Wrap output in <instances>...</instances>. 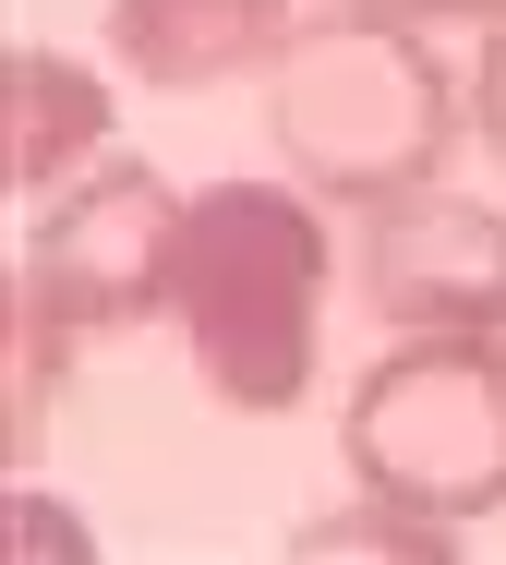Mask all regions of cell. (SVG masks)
Masks as SVG:
<instances>
[{
    "label": "cell",
    "instance_id": "1",
    "mask_svg": "<svg viewBox=\"0 0 506 565\" xmlns=\"http://www.w3.org/2000/svg\"><path fill=\"white\" fill-rule=\"evenodd\" d=\"M265 132L302 193L375 217V205H410L446 181V157L471 132V85L434 61L422 24L338 0V12H302L289 61L265 73Z\"/></svg>",
    "mask_w": 506,
    "mask_h": 565
},
{
    "label": "cell",
    "instance_id": "2",
    "mask_svg": "<svg viewBox=\"0 0 506 565\" xmlns=\"http://www.w3.org/2000/svg\"><path fill=\"white\" fill-rule=\"evenodd\" d=\"M326 193L302 181H205L181 205L169 253V326L193 349V373L218 385V409L277 422L314 385L326 349Z\"/></svg>",
    "mask_w": 506,
    "mask_h": 565
},
{
    "label": "cell",
    "instance_id": "3",
    "mask_svg": "<svg viewBox=\"0 0 506 565\" xmlns=\"http://www.w3.org/2000/svg\"><path fill=\"white\" fill-rule=\"evenodd\" d=\"M350 481L446 530L506 505V326H422L350 385Z\"/></svg>",
    "mask_w": 506,
    "mask_h": 565
},
{
    "label": "cell",
    "instance_id": "4",
    "mask_svg": "<svg viewBox=\"0 0 506 565\" xmlns=\"http://www.w3.org/2000/svg\"><path fill=\"white\" fill-rule=\"evenodd\" d=\"M169 253H181V193L145 157H97L61 193H36L24 217V265H12V313H36L49 338L85 349L169 313Z\"/></svg>",
    "mask_w": 506,
    "mask_h": 565
},
{
    "label": "cell",
    "instance_id": "5",
    "mask_svg": "<svg viewBox=\"0 0 506 565\" xmlns=\"http://www.w3.org/2000/svg\"><path fill=\"white\" fill-rule=\"evenodd\" d=\"M362 301L398 338H422V326H506V217L458 205V193L375 205V228H362Z\"/></svg>",
    "mask_w": 506,
    "mask_h": 565
},
{
    "label": "cell",
    "instance_id": "6",
    "mask_svg": "<svg viewBox=\"0 0 506 565\" xmlns=\"http://www.w3.org/2000/svg\"><path fill=\"white\" fill-rule=\"evenodd\" d=\"M302 36L289 0H109V61L157 97H205L230 73H277Z\"/></svg>",
    "mask_w": 506,
    "mask_h": 565
},
{
    "label": "cell",
    "instance_id": "7",
    "mask_svg": "<svg viewBox=\"0 0 506 565\" xmlns=\"http://www.w3.org/2000/svg\"><path fill=\"white\" fill-rule=\"evenodd\" d=\"M12 97H24V145H12L24 205H36V193H61L73 169H97V157H109V85H97L73 49H24V61H12Z\"/></svg>",
    "mask_w": 506,
    "mask_h": 565
},
{
    "label": "cell",
    "instance_id": "8",
    "mask_svg": "<svg viewBox=\"0 0 506 565\" xmlns=\"http://www.w3.org/2000/svg\"><path fill=\"white\" fill-rule=\"evenodd\" d=\"M289 554H458V530L446 518H422V505H398V493H362L350 518H302L289 530Z\"/></svg>",
    "mask_w": 506,
    "mask_h": 565
},
{
    "label": "cell",
    "instance_id": "9",
    "mask_svg": "<svg viewBox=\"0 0 506 565\" xmlns=\"http://www.w3.org/2000/svg\"><path fill=\"white\" fill-rule=\"evenodd\" d=\"M471 132L506 157V24H483V61H471Z\"/></svg>",
    "mask_w": 506,
    "mask_h": 565
},
{
    "label": "cell",
    "instance_id": "10",
    "mask_svg": "<svg viewBox=\"0 0 506 565\" xmlns=\"http://www.w3.org/2000/svg\"><path fill=\"white\" fill-rule=\"evenodd\" d=\"M362 12H398V24H506V0H362Z\"/></svg>",
    "mask_w": 506,
    "mask_h": 565
}]
</instances>
